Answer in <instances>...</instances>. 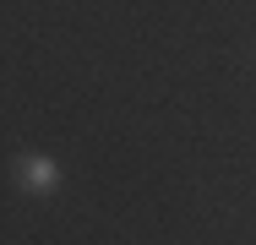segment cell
<instances>
[{
    "mask_svg": "<svg viewBox=\"0 0 256 245\" xmlns=\"http://www.w3.org/2000/svg\"><path fill=\"white\" fill-rule=\"evenodd\" d=\"M11 186L22 196H33V202H50V196H60V186H66V169H60V158L44 152V147H22V152H11Z\"/></svg>",
    "mask_w": 256,
    "mask_h": 245,
    "instance_id": "obj_1",
    "label": "cell"
}]
</instances>
